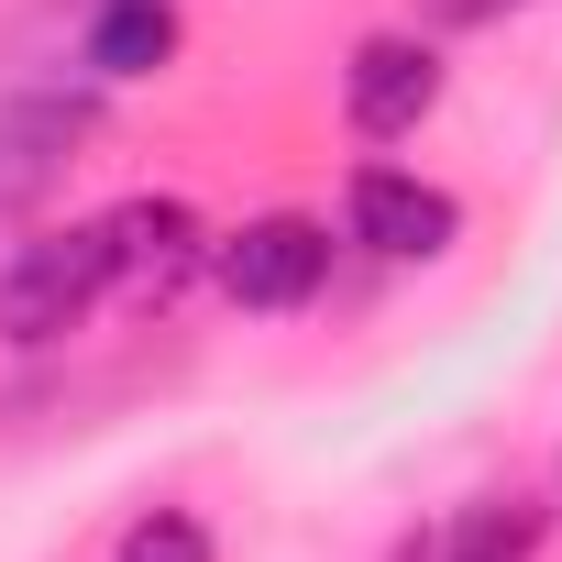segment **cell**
<instances>
[{
    "label": "cell",
    "instance_id": "1",
    "mask_svg": "<svg viewBox=\"0 0 562 562\" xmlns=\"http://www.w3.org/2000/svg\"><path fill=\"white\" fill-rule=\"evenodd\" d=\"M100 299H111L100 221H89V232H34L12 265H0V342H12V353H45V342H67Z\"/></svg>",
    "mask_w": 562,
    "mask_h": 562
},
{
    "label": "cell",
    "instance_id": "2",
    "mask_svg": "<svg viewBox=\"0 0 562 562\" xmlns=\"http://www.w3.org/2000/svg\"><path fill=\"white\" fill-rule=\"evenodd\" d=\"M100 265H111V288H122L133 310H177V299H188V276L210 265V232H199L188 199L144 188V199H122V210L100 221Z\"/></svg>",
    "mask_w": 562,
    "mask_h": 562
},
{
    "label": "cell",
    "instance_id": "3",
    "mask_svg": "<svg viewBox=\"0 0 562 562\" xmlns=\"http://www.w3.org/2000/svg\"><path fill=\"white\" fill-rule=\"evenodd\" d=\"M210 265H221L232 310H310L321 276H331V232H321L310 210H265V221H243L232 243H210Z\"/></svg>",
    "mask_w": 562,
    "mask_h": 562
},
{
    "label": "cell",
    "instance_id": "4",
    "mask_svg": "<svg viewBox=\"0 0 562 562\" xmlns=\"http://www.w3.org/2000/svg\"><path fill=\"white\" fill-rule=\"evenodd\" d=\"M342 111H353V133H364V144L419 133V122L441 111V56H430L419 34H364V45H353V67H342Z\"/></svg>",
    "mask_w": 562,
    "mask_h": 562
},
{
    "label": "cell",
    "instance_id": "5",
    "mask_svg": "<svg viewBox=\"0 0 562 562\" xmlns=\"http://www.w3.org/2000/svg\"><path fill=\"white\" fill-rule=\"evenodd\" d=\"M342 210H353V243L386 254V265H430V254H452V232H463L452 188H430V177H408V166H364Z\"/></svg>",
    "mask_w": 562,
    "mask_h": 562
},
{
    "label": "cell",
    "instance_id": "6",
    "mask_svg": "<svg viewBox=\"0 0 562 562\" xmlns=\"http://www.w3.org/2000/svg\"><path fill=\"white\" fill-rule=\"evenodd\" d=\"M89 144V100H12L0 111V221L34 210Z\"/></svg>",
    "mask_w": 562,
    "mask_h": 562
},
{
    "label": "cell",
    "instance_id": "7",
    "mask_svg": "<svg viewBox=\"0 0 562 562\" xmlns=\"http://www.w3.org/2000/svg\"><path fill=\"white\" fill-rule=\"evenodd\" d=\"M177 56V0H100L89 12V67L100 78H155Z\"/></svg>",
    "mask_w": 562,
    "mask_h": 562
},
{
    "label": "cell",
    "instance_id": "8",
    "mask_svg": "<svg viewBox=\"0 0 562 562\" xmlns=\"http://www.w3.org/2000/svg\"><path fill=\"white\" fill-rule=\"evenodd\" d=\"M529 551H540V496H474L430 562H529Z\"/></svg>",
    "mask_w": 562,
    "mask_h": 562
},
{
    "label": "cell",
    "instance_id": "9",
    "mask_svg": "<svg viewBox=\"0 0 562 562\" xmlns=\"http://www.w3.org/2000/svg\"><path fill=\"white\" fill-rule=\"evenodd\" d=\"M122 562H210V529H199L188 507H144V518L122 529Z\"/></svg>",
    "mask_w": 562,
    "mask_h": 562
},
{
    "label": "cell",
    "instance_id": "10",
    "mask_svg": "<svg viewBox=\"0 0 562 562\" xmlns=\"http://www.w3.org/2000/svg\"><path fill=\"white\" fill-rule=\"evenodd\" d=\"M507 0H430V23H452V34H474V23H496Z\"/></svg>",
    "mask_w": 562,
    "mask_h": 562
},
{
    "label": "cell",
    "instance_id": "11",
    "mask_svg": "<svg viewBox=\"0 0 562 562\" xmlns=\"http://www.w3.org/2000/svg\"><path fill=\"white\" fill-rule=\"evenodd\" d=\"M386 562H430V540H419V529H408V540H397V551H386Z\"/></svg>",
    "mask_w": 562,
    "mask_h": 562
}]
</instances>
